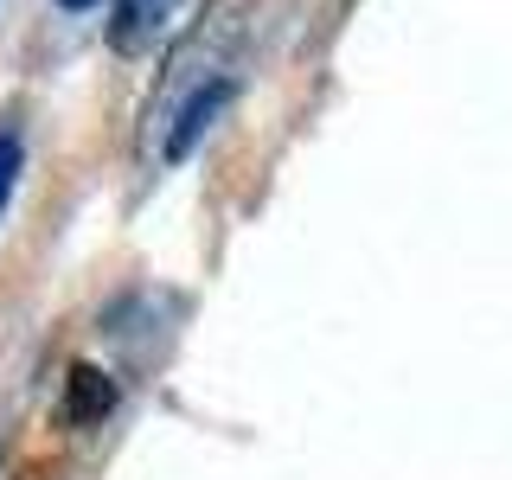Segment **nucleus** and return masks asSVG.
Returning a JSON list of instances; mask_svg holds the SVG:
<instances>
[{"instance_id":"39448f33","label":"nucleus","mask_w":512,"mask_h":480,"mask_svg":"<svg viewBox=\"0 0 512 480\" xmlns=\"http://www.w3.org/2000/svg\"><path fill=\"white\" fill-rule=\"evenodd\" d=\"M64 13H90V7H103V0H58Z\"/></svg>"},{"instance_id":"20e7f679","label":"nucleus","mask_w":512,"mask_h":480,"mask_svg":"<svg viewBox=\"0 0 512 480\" xmlns=\"http://www.w3.org/2000/svg\"><path fill=\"white\" fill-rule=\"evenodd\" d=\"M20 167H26V148L13 128H0V212L13 205V186H20Z\"/></svg>"},{"instance_id":"f03ea898","label":"nucleus","mask_w":512,"mask_h":480,"mask_svg":"<svg viewBox=\"0 0 512 480\" xmlns=\"http://www.w3.org/2000/svg\"><path fill=\"white\" fill-rule=\"evenodd\" d=\"M231 96H237V84L231 77H205L199 90H186V103H180V122L167 128V148H160V160H186L192 148L205 141V128H212L224 109H231Z\"/></svg>"},{"instance_id":"7ed1b4c3","label":"nucleus","mask_w":512,"mask_h":480,"mask_svg":"<svg viewBox=\"0 0 512 480\" xmlns=\"http://www.w3.org/2000/svg\"><path fill=\"white\" fill-rule=\"evenodd\" d=\"M58 410H64V423H77V429L103 423V416L116 410V378H109V372H96V365H71Z\"/></svg>"},{"instance_id":"f257e3e1","label":"nucleus","mask_w":512,"mask_h":480,"mask_svg":"<svg viewBox=\"0 0 512 480\" xmlns=\"http://www.w3.org/2000/svg\"><path fill=\"white\" fill-rule=\"evenodd\" d=\"M173 20H180V0H116V13H109V52H122V58L154 52Z\"/></svg>"}]
</instances>
